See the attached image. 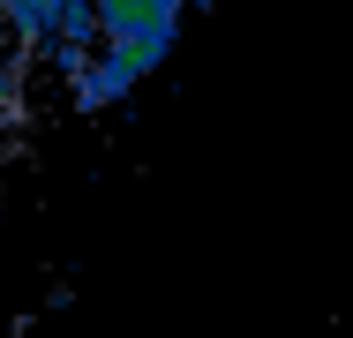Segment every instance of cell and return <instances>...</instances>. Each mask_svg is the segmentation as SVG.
Listing matches in <instances>:
<instances>
[{
  "label": "cell",
  "instance_id": "6da1fadb",
  "mask_svg": "<svg viewBox=\"0 0 353 338\" xmlns=\"http://www.w3.org/2000/svg\"><path fill=\"white\" fill-rule=\"evenodd\" d=\"M181 8L188 0H98V23L121 53H136L143 68H158L173 53V30H181Z\"/></svg>",
  "mask_w": 353,
  "mask_h": 338
},
{
  "label": "cell",
  "instance_id": "7a4b0ae2",
  "mask_svg": "<svg viewBox=\"0 0 353 338\" xmlns=\"http://www.w3.org/2000/svg\"><path fill=\"white\" fill-rule=\"evenodd\" d=\"M143 75H150V68H143L136 53H121L113 38H105V46H90V53H83V61L68 68L75 106H83V113H98V106H121V98H128V90L143 83Z\"/></svg>",
  "mask_w": 353,
  "mask_h": 338
},
{
  "label": "cell",
  "instance_id": "3957f363",
  "mask_svg": "<svg viewBox=\"0 0 353 338\" xmlns=\"http://www.w3.org/2000/svg\"><path fill=\"white\" fill-rule=\"evenodd\" d=\"M61 8H68V0H0V15H8V30H15V38H30V46H46V38H53V23H61Z\"/></svg>",
  "mask_w": 353,
  "mask_h": 338
},
{
  "label": "cell",
  "instance_id": "277c9868",
  "mask_svg": "<svg viewBox=\"0 0 353 338\" xmlns=\"http://www.w3.org/2000/svg\"><path fill=\"white\" fill-rule=\"evenodd\" d=\"M0 30H8V15H0ZM0 113H8V61H0Z\"/></svg>",
  "mask_w": 353,
  "mask_h": 338
}]
</instances>
